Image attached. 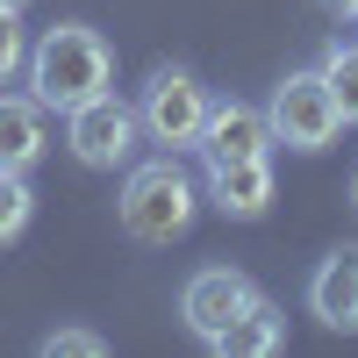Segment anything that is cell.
Wrapping results in <instances>:
<instances>
[{
    "instance_id": "19",
    "label": "cell",
    "mask_w": 358,
    "mask_h": 358,
    "mask_svg": "<svg viewBox=\"0 0 358 358\" xmlns=\"http://www.w3.org/2000/svg\"><path fill=\"white\" fill-rule=\"evenodd\" d=\"M351 15H358V0H351Z\"/></svg>"
},
{
    "instance_id": "1",
    "label": "cell",
    "mask_w": 358,
    "mask_h": 358,
    "mask_svg": "<svg viewBox=\"0 0 358 358\" xmlns=\"http://www.w3.org/2000/svg\"><path fill=\"white\" fill-rule=\"evenodd\" d=\"M108 79H115L108 36L86 29V22H57V29H43V36L29 43V94L43 108H57V115L94 101V94H108Z\"/></svg>"
},
{
    "instance_id": "2",
    "label": "cell",
    "mask_w": 358,
    "mask_h": 358,
    "mask_svg": "<svg viewBox=\"0 0 358 358\" xmlns=\"http://www.w3.org/2000/svg\"><path fill=\"white\" fill-rule=\"evenodd\" d=\"M194 208H201V187L187 179L179 151L151 158V165H129L122 194H115V222H122L136 244H179L194 229Z\"/></svg>"
},
{
    "instance_id": "3",
    "label": "cell",
    "mask_w": 358,
    "mask_h": 358,
    "mask_svg": "<svg viewBox=\"0 0 358 358\" xmlns=\"http://www.w3.org/2000/svg\"><path fill=\"white\" fill-rule=\"evenodd\" d=\"M265 129H273V143H287V151H330L344 115H337V94L330 79H322V65L308 72H287L273 86V101H265Z\"/></svg>"
},
{
    "instance_id": "13",
    "label": "cell",
    "mask_w": 358,
    "mask_h": 358,
    "mask_svg": "<svg viewBox=\"0 0 358 358\" xmlns=\"http://www.w3.org/2000/svg\"><path fill=\"white\" fill-rule=\"evenodd\" d=\"M36 215V194H29V172H0V251L15 244Z\"/></svg>"
},
{
    "instance_id": "12",
    "label": "cell",
    "mask_w": 358,
    "mask_h": 358,
    "mask_svg": "<svg viewBox=\"0 0 358 358\" xmlns=\"http://www.w3.org/2000/svg\"><path fill=\"white\" fill-rule=\"evenodd\" d=\"M322 79H330V94H337V115H344V129L358 122V43L337 36L330 50H322Z\"/></svg>"
},
{
    "instance_id": "7",
    "label": "cell",
    "mask_w": 358,
    "mask_h": 358,
    "mask_svg": "<svg viewBox=\"0 0 358 358\" xmlns=\"http://www.w3.org/2000/svg\"><path fill=\"white\" fill-rule=\"evenodd\" d=\"M201 165H236V158H265L273 151V129H265V108L251 101H215L201 122Z\"/></svg>"
},
{
    "instance_id": "18",
    "label": "cell",
    "mask_w": 358,
    "mask_h": 358,
    "mask_svg": "<svg viewBox=\"0 0 358 358\" xmlns=\"http://www.w3.org/2000/svg\"><path fill=\"white\" fill-rule=\"evenodd\" d=\"M351 208H358V172H351Z\"/></svg>"
},
{
    "instance_id": "5",
    "label": "cell",
    "mask_w": 358,
    "mask_h": 358,
    "mask_svg": "<svg viewBox=\"0 0 358 358\" xmlns=\"http://www.w3.org/2000/svg\"><path fill=\"white\" fill-rule=\"evenodd\" d=\"M136 143H143V122H136L129 101H115V86L94 94V101H79V108H65V151H72L79 165L115 172V165L136 158Z\"/></svg>"
},
{
    "instance_id": "9",
    "label": "cell",
    "mask_w": 358,
    "mask_h": 358,
    "mask_svg": "<svg viewBox=\"0 0 358 358\" xmlns=\"http://www.w3.org/2000/svg\"><path fill=\"white\" fill-rule=\"evenodd\" d=\"M308 308L330 322V330H358V244L330 251L308 280Z\"/></svg>"
},
{
    "instance_id": "15",
    "label": "cell",
    "mask_w": 358,
    "mask_h": 358,
    "mask_svg": "<svg viewBox=\"0 0 358 358\" xmlns=\"http://www.w3.org/2000/svg\"><path fill=\"white\" fill-rule=\"evenodd\" d=\"M29 65V43H22V22L8 15V8H0V86H8L15 72Z\"/></svg>"
},
{
    "instance_id": "17",
    "label": "cell",
    "mask_w": 358,
    "mask_h": 358,
    "mask_svg": "<svg viewBox=\"0 0 358 358\" xmlns=\"http://www.w3.org/2000/svg\"><path fill=\"white\" fill-rule=\"evenodd\" d=\"M0 8H8V15H22V0H0Z\"/></svg>"
},
{
    "instance_id": "14",
    "label": "cell",
    "mask_w": 358,
    "mask_h": 358,
    "mask_svg": "<svg viewBox=\"0 0 358 358\" xmlns=\"http://www.w3.org/2000/svg\"><path fill=\"white\" fill-rule=\"evenodd\" d=\"M43 351H50V358H108V337H101V330H50Z\"/></svg>"
},
{
    "instance_id": "8",
    "label": "cell",
    "mask_w": 358,
    "mask_h": 358,
    "mask_svg": "<svg viewBox=\"0 0 358 358\" xmlns=\"http://www.w3.org/2000/svg\"><path fill=\"white\" fill-rule=\"evenodd\" d=\"M208 201L236 222H258L273 208V158H236V165H208Z\"/></svg>"
},
{
    "instance_id": "4",
    "label": "cell",
    "mask_w": 358,
    "mask_h": 358,
    "mask_svg": "<svg viewBox=\"0 0 358 358\" xmlns=\"http://www.w3.org/2000/svg\"><path fill=\"white\" fill-rule=\"evenodd\" d=\"M208 86L194 79V72H151L143 79V94H136V122H143V136L158 143V151H194L201 143V122H208Z\"/></svg>"
},
{
    "instance_id": "6",
    "label": "cell",
    "mask_w": 358,
    "mask_h": 358,
    "mask_svg": "<svg viewBox=\"0 0 358 358\" xmlns=\"http://www.w3.org/2000/svg\"><path fill=\"white\" fill-rule=\"evenodd\" d=\"M251 301H258V287L236 273V265H201V273L179 287V322H187L201 344H215V337H222Z\"/></svg>"
},
{
    "instance_id": "10",
    "label": "cell",
    "mask_w": 358,
    "mask_h": 358,
    "mask_svg": "<svg viewBox=\"0 0 358 358\" xmlns=\"http://www.w3.org/2000/svg\"><path fill=\"white\" fill-rule=\"evenodd\" d=\"M43 151H50L43 101L36 94H0V172H29Z\"/></svg>"
},
{
    "instance_id": "16",
    "label": "cell",
    "mask_w": 358,
    "mask_h": 358,
    "mask_svg": "<svg viewBox=\"0 0 358 358\" xmlns=\"http://www.w3.org/2000/svg\"><path fill=\"white\" fill-rule=\"evenodd\" d=\"M322 8H330V15H351V0H322Z\"/></svg>"
},
{
    "instance_id": "11",
    "label": "cell",
    "mask_w": 358,
    "mask_h": 358,
    "mask_svg": "<svg viewBox=\"0 0 358 358\" xmlns=\"http://www.w3.org/2000/svg\"><path fill=\"white\" fill-rule=\"evenodd\" d=\"M280 344H287V315H280V308L258 294V301L236 315V322H229V330L208 344V351H222V358H273Z\"/></svg>"
}]
</instances>
